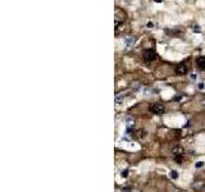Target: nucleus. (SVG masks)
<instances>
[{
  "mask_svg": "<svg viewBox=\"0 0 205 192\" xmlns=\"http://www.w3.org/2000/svg\"><path fill=\"white\" fill-rule=\"evenodd\" d=\"M135 44V39H127L126 40V45L127 46H132Z\"/></svg>",
  "mask_w": 205,
  "mask_h": 192,
  "instance_id": "obj_7",
  "label": "nucleus"
},
{
  "mask_svg": "<svg viewBox=\"0 0 205 192\" xmlns=\"http://www.w3.org/2000/svg\"><path fill=\"white\" fill-rule=\"evenodd\" d=\"M155 58H156V54H155V51L151 50V49H149V50H146V51L144 53V60L145 62L150 63V62H153Z\"/></svg>",
  "mask_w": 205,
  "mask_h": 192,
  "instance_id": "obj_1",
  "label": "nucleus"
},
{
  "mask_svg": "<svg viewBox=\"0 0 205 192\" xmlns=\"http://www.w3.org/2000/svg\"><path fill=\"white\" fill-rule=\"evenodd\" d=\"M140 138H142V137H145V131H138V135H137Z\"/></svg>",
  "mask_w": 205,
  "mask_h": 192,
  "instance_id": "obj_8",
  "label": "nucleus"
},
{
  "mask_svg": "<svg viewBox=\"0 0 205 192\" xmlns=\"http://www.w3.org/2000/svg\"><path fill=\"white\" fill-rule=\"evenodd\" d=\"M171 178H172V179H177V178H178V172H176V170H172V172H171Z\"/></svg>",
  "mask_w": 205,
  "mask_h": 192,
  "instance_id": "obj_6",
  "label": "nucleus"
},
{
  "mask_svg": "<svg viewBox=\"0 0 205 192\" xmlns=\"http://www.w3.org/2000/svg\"><path fill=\"white\" fill-rule=\"evenodd\" d=\"M194 31H195V32H200V27H199V26H194Z\"/></svg>",
  "mask_w": 205,
  "mask_h": 192,
  "instance_id": "obj_11",
  "label": "nucleus"
},
{
  "mask_svg": "<svg viewBox=\"0 0 205 192\" xmlns=\"http://www.w3.org/2000/svg\"><path fill=\"white\" fill-rule=\"evenodd\" d=\"M196 66L199 69H201V71H205V56H200L197 58L196 60Z\"/></svg>",
  "mask_w": 205,
  "mask_h": 192,
  "instance_id": "obj_5",
  "label": "nucleus"
},
{
  "mask_svg": "<svg viewBox=\"0 0 205 192\" xmlns=\"http://www.w3.org/2000/svg\"><path fill=\"white\" fill-rule=\"evenodd\" d=\"M172 154H173V156H181V155H185V151H183V149L181 146H174L172 149Z\"/></svg>",
  "mask_w": 205,
  "mask_h": 192,
  "instance_id": "obj_4",
  "label": "nucleus"
},
{
  "mask_svg": "<svg viewBox=\"0 0 205 192\" xmlns=\"http://www.w3.org/2000/svg\"><path fill=\"white\" fill-rule=\"evenodd\" d=\"M164 110H165V108H164V105H161V104H154L150 106V111L155 113V114H163Z\"/></svg>",
  "mask_w": 205,
  "mask_h": 192,
  "instance_id": "obj_2",
  "label": "nucleus"
},
{
  "mask_svg": "<svg viewBox=\"0 0 205 192\" xmlns=\"http://www.w3.org/2000/svg\"><path fill=\"white\" fill-rule=\"evenodd\" d=\"M155 2H156V3H160V2H161V0H155Z\"/></svg>",
  "mask_w": 205,
  "mask_h": 192,
  "instance_id": "obj_12",
  "label": "nucleus"
},
{
  "mask_svg": "<svg viewBox=\"0 0 205 192\" xmlns=\"http://www.w3.org/2000/svg\"><path fill=\"white\" fill-rule=\"evenodd\" d=\"M127 175H128V170L126 169V170H125V172H122V177H123V178H126V177H127Z\"/></svg>",
  "mask_w": 205,
  "mask_h": 192,
  "instance_id": "obj_10",
  "label": "nucleus"
},
{
  "mask_svg": "<svg viewBox=\"0 0 205 192\" xmlns=\"http://www.w3.org/2000/svg\"><path fill=\"white\" fill-rule=\"evenodd\" d=\"M176 72L178 74H186L188 72V67L186 64H178V66L176 67Z\"/></svg>",
  "mask_w": 205,
  "mask_h": 192,
  "instance_id": "obj_3",
  "label": "nucleus"
},
{
  "mask_svg": "<svg viewBox=\"0 0 205 192\" xmlns=\"http://www.w3.org/2000/svg\"><path fill=\"white\" fill-rule=\"evenodd\" d=\"M203 165H204V163H203V162H197V163L195 164V167H196V168H201Z\"/></svg>",
  "mask_w": 205,
  "mask_h": 192,
  "instance_id": "obj_9",
  "label": "nucleus"
}]
</instances>
